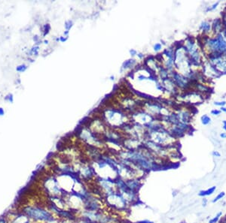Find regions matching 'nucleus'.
Wrapping results in <instances>:
<instances>
[{"label": "nucleus", "instance_id": "1", "mask_svg": "<svg viewBox=\"0 0 226 223\" xmlns=\"http://www.w3.org/2000/svg\"><path fill=\"white\" fill-rule=\"evenodd\" d=\"M22 212L35 222L50 223L57 220L50 210L39 205H26L22 209Z\"/></svg>", "mask_w": 226, "mask_h": 223}, {"label": "nucleus", "instance_id": "2", "mask_svg": "<svg viewBox=\"0 0 226 223\" xmlns=\"http://www.w3.org/2000/svg\"><path fill=\"white\" fill-rule=\"evenodd\" d=\"M104 199L106 204L110 208L118 211H124L129 204L124 196L118 192H114L113 193L107 194L105 196Z\"/></svg>", "mask_w": 226, "mask_h": 223}, {"label": "nucleus", "instance_id": "3", "mask_svg": "<svg viewBox=\"0 0 226 223\" xmlns=\"http://www.w3.org/2000/svg\"><path fill=\"white\" fill-rule=\"evenodd\" d=\"M173 77V81L174 82L175 85L182 88V89H187L189 87V80L183 74H181L176 72H173L171 74Z\"/></svg>", "mask_w": 226, "mask_h": 223}, {"label": "nucleus", "instance_id": "4", "mask_svg": "<svg viewBox=\"0 0 226 223\" xmlns=\"http://www.w3.org/2000/svg\"><path fill=\"white\" fill-rule=\"evenodd\" d=\"M9 223H33V221L22 211L9 216Z\"/></svg>", "mask_w": 226, "mask_h": 223}, {"label": "nucleus", "instance_id": "5", "mask_svg": "<svg viewBox=\"0 0 226 223\" xmlns=\"http://www.w3.org/2000/svg\"><path fill=\"white\" fill-rule=\"evenodd\" d=\"M212 29L214 32L215 34H219V33H222V30H223V23L222 20L220 18H216L213 20V23L211 24Z\"/></svg>", "mask_w": 226, "mask_h": 223}, {"label": "nucleus", "instance_id": "6", "mask_svg": "<svg viewBox=\"0 0 226 223\" xmlns=\"http://www.w3.org/2000/svg\"><path fill=\"white\" fill-rule=\"evenodd\" d=\"M177 115L180 123H185V124H189L191 122V120H192V115L187 110L179 111Z\"/></svg>", "mask_w": 226, "mask_h": 223}, {"label": "nucleus", "instance_id": "7", "mask_svg": "<svg viewBox=\"0 0 226 223\" xmlns=\"http://www.w3.org/2000/svg\"><path fill=\"white\" fill-rule=\"evenodd\" d=\"M211 28H212L211 23H210V22L207 21V20L202 21L201 23L200 24V29L203 33L210 32V30H211Z\"/></svg>", "mask_w": 226, "mask_h": 223}, {"label": "nucleus", "instance_id": "8", "mask_svg": "<svg viewBox=\"0 0 226 223\" xmlns=\"http://www.w3.org/2000/svg\"><path fill=\"white\" fill-rule=\"evenodd\" d=\"M216 190V186H213L212 187H210L209 189H206V190H202L199 192V196H201V197H206V196H210L211 194H213L215 192V191Z\"/></svg>", "mask_w": 226, "mask_h": 223}, {"label": "nucleus", "instance_id": "9", "mask_svg": "<svg viewBox=\"0 0 226 223\" xmlns=\"http://www.w3.org/2000/svg\"><path fill=\"white\" fill-rule=\"evenodd\" d=\"M211 118L210 117L208 116L207 114H204L200 117V121H201V123L203 125V126H207L211 123Z\"/></svg>", "mask_w": 226, "mask_h": 223}, {"label": "nucleus", "instance_id": "10", "mask_svg": "<svg viewBox=\"0 0 226 223\" xmlns=\"http://www.w3.org/2000/svg\"><path fill=\"white\" fill-rule=\"evenodd\" d=\"M222 216V211L218 212L217 214H216L214 217L212 218V219L209 221V223H218L219 222V220H220Z\"/></svg>", "mask_w": 226, "mask_h": 223}, {"label": "nucleus", "instance_id": "11", "mask_svg": "<svg viewBox=\"0 0 226 223\" xmlns=\"http://www.w3.org/2000/svg\"><path fill=\"white\" fill-rule=\"evenodd\" d=\"M225 196V192H219V193L216 196V197H215V198L213 199V201H212V202H213V203H216V202L219 201H220L221 199L223 198Z\"/></svg>", "mask_w": 226, "mask_h": 223}, {"label": "nucleus", "instance_id": "12", "mask_svg": "<svg viewBox=\"0 0 226 223\" xmlns=\"http://www.w3.org/2000/svg\"><path fill=\"white\" fill-rule=\"evenodd\" d=\"M219 5V2H216L213 3V4L212 5H210V6H209V7L207 8L206 12H212V11L215 10V9H216V8L218 7V5Z\"/></svg>", "mask_w": 226, "mask_h": 223}, {"label": "nucleus", "instance_id": "13", "mask_svg": "<svg viewBox=\"0 0 226 223\" xmlns=\"http://www.w3.org/2000/svg\"><path fill=\"white\" fill-rule=\"evenodd\" d=\"M0 223H9V218L8 216H0Z\"/></svg>", "mask_w": 226, "mask_h": 223}, {"label": "nucleus", "instance_id": "14", "mask_svg": "<svg viewBox=\"0 0 226 223\" xmlns=\"http://www.w3.org/2000/svg\"><path fill=\"white\" fill-rule=\"evenodd\" d=\"M214 104L216 106H219V107H225L226 104L225 101H220V102H214Z\"/></svg>", "mask_w": 226, "mask_h": 223}, {"label": "nucleus", "instance_id": "15", "mask_svg": "<svg viewBox=\"0 0 226 223\" xmlns=\"http://www.w3.org/2000/svg\"><path fill=\"white\" fill-rule=\"evenodd\" d=\"M220 113H221V110H217V109H213V110H211V114L213 115V116H219Z\"/></svg>", "mask_w": 226, "mask_h": 223}, {"label": "nucleus", "instance_id": "16", "mask_svg": "<svg viewBox=\"0 0 226 223\" xmlns=\"http://www.w3.org/2000/svg\"><path fill=\"white\" fill-rule=\"evenodd\" d=\"M162 48V44L157 43L154 45V50H155V51H159V50H160Z\"/></svg>", "mask_w": 226, "mask_h": 223}, {"label": "nucleus", "instance_id": "17", "mask_svg": "<svg viewBox=\"0 0 226 223\" xmlns=\"http://www.w3.org/2000/svg\"><path fill=\"white\" fill-rule=\"evenodd\" d=\"M212 156H213V157L219 158L221 157V153H219V151H213L212 152Z\"/></svg>", "mask_w": 226, "mask_h": 223}, {"label": "nucleus", "instance_id": "18", "mask_svg": "<svg viewBox=\"0 0 226 223\" xmlns=\"http://www.w3.org/2000/svg\"><path fill=\"white\" fill-rule=\"evenodd\" d=\"M207 204V198H203V201H202V205H203V207H206Z\"/></svg>", "mask_w": 226, "mask_h": 223}, {"label": "nucleus", "instance_id": "19", "mask_svg": "<svg viewBox=\"0 0 226 223\" xmlns=\"http://www.w3.org/2000/svg\"><path fill=\"white\" fill-rule=\"evenodd\" d=\"M222 124H223V126H222V129H223L226 132V120H223V121H222Z\"/></svg>", "mask_w": 226, "mask_h": 223}, {"label": "nucleus", "instance_id": "20", "mask_svg": "<svg viewBox=\"0 0 226 223\" xmlns=\"http://www.w3.org/2000/svg\"><path fill=\"white\" fill-rule=\"evenodd\" d=\"M220 137H222V139H226V132H222V133H221Z\"/></svg>", "mask_w": 226, "mask_h": 223}, {"label": "nucleus", "instance_id": "21", "mask_svg": "<svg viewBox=\"0 0 226 223\" xmlns=\"http://www.w3.org/2000/svg\"><path fill=\"white\" fill-rule=\"evenodd\" d=\"M220 110L221 112H224V113H226V107H220Z\"/></svg>", "mask_w": 226, "mask_h": 223}, {"label": "nucleus", "instance_id": "22", "mask_svg": "<svg viewBox=\"0 0 226 223\" xmlns=\"http://www.w3.org/2000/svg\"><path fill=\"white\" fill-rule=\"evenodd\" d=\"M130 53L133 55V56H134V55L137 54V51H136V50H130Z\"/></svg>", "mask_w": 226, "mask_h": 223}, {"label": "nucleus", "instance_id": "23", "mask_svg": "<svg viewBox=\"0 0 226 223\" xmlns=\"http://www.w3.org/2000/svg\"><path fill=\"white\" fill-rule=\"evenodd\" d=\"M222 223H226V216H225V218H224L223 219H222Z\"/></svg>", "mask_w": 226, "mask_h": 223}]
</instances>
